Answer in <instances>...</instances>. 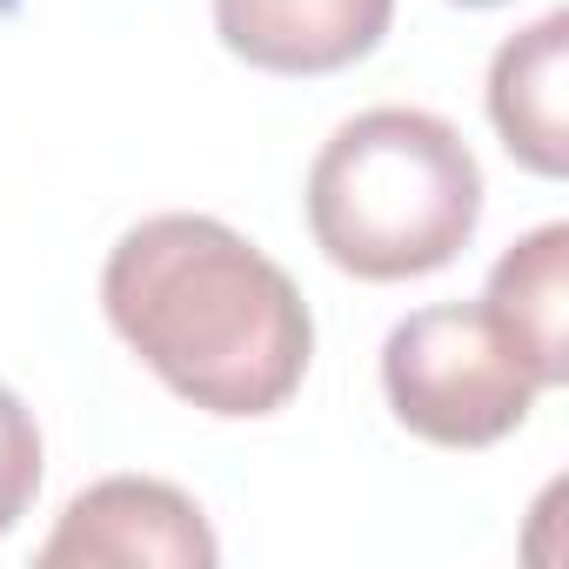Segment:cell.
Masks as SVG:
<instances>
[{"mask_svg": "<svg viewBox=\"0 0 569 569\" xmlns=\"http://www.w3.org/2000/svg\"><path fill=\"white\" fill-rule=\"evenodd\" d=\"M101 309L181 402L228 422L274 416L316 356L289 268L214 214L134 221L101 268Z\"/></svg>", "mask_w": 569, "mask_h": 569, "instance_id": "1", "label": "cell"}, {"mask_svg": "<svg viewBox=\"0 0 569 569\" xmlns=\"http://www.w3.org/2000/svg\"><path fill=\"white\" fill-rule=\"evenodd\" d=\"M476 221L482 168L429 108H369L309 168V234L356 281L436 274L469 248Z\"/></svg>", "mask_w": 569, "mask_h": 569, "instance_id": "2", "label": "cell"}, {"mask_svg": "<svg viewBox=\"0 0 569 569\" xmlns=\"http://www.w3.org/2000/svg\"><path fill=\"white\" fill-rule=\"evenodd\" d=\"M382 396L409 436L436 449H489L529 422L542 382L482 302H442L389 329Z\"/></svg>", "mask_w": 569, "mask_h": 569, "instance_id": "3", "label": "cell"}, {"mask_svg": "<svg viewBox=\"0 0 569 569\" xmlns=\"http://www.w3.org/2000/svg\"><path fill=\"white\" fill-rule=\"evenodd\" d=\"M221 556L208 516L194 509V496H181L161 476H108L94 489H81L54 536L41 542V569H208Z\"/></svg>", "mask_w": 569, "mask_h": 569, "instance_id": "4", "label": "cell"}, {"mask_svg": "<svg viewBox=\"0 0 569 569\" xmlns=\"http://www.w3.org/2000/svg\"><path fill=\"white\" fill-rule=\"evenodd\" d=\"M396 0H214V34L261 74H342L382 48Z\"/></svg>", "mask_w": 569, "mask_h": 569, "instance_id": "5", "label": "cell"}, {"mask_svg": "<svg viewBox=\"0 0 569 569\" xmlns=\"http://www.w3.org/2000/svg\"><path fill=\"white\" fill-rule=\"evenodd\" d=\"M489 121L529 174L569 168V14H542L489 61Z\"/></svg>", "mask_w": 569, "mask_h": 569, "instance_id": "6", "label": "cell"}, {"mask_svg": "<svg viewBox=\"0 0 569 569\" xmlns=\"http://www.w3.org/2000/svg\"><path fill=\"white\" fill-rule=\"evenodd\" d=\"M482 309L496 316V329L516 342V356L536 369L542 389L569 382V228L562 221H542L489 268Z\"/></svg>", "mask_w": 569, "mask_h": 569, "instance_id": "7", "label": "cell"}, {"mask_svg": "<svg viewBox=\"0 0 569 569\" xmlns=\"http://www.w3.org/2000/svg\"><path fill=\"white\" fill-rule=\"evenodd\" d=\"M41 496V429L34 409L0 382V536H8Z\"/></svg>", "mask_w": 569, "mask_h": 569, "instance_id": "8", "label": "cell"}, {"mask_svg": "<svg viewBox=\"0 0 569 569\" xmlns=\"http://www.w3.org/2000/svg\"><path fill=\"white\" fill-rule=\"evenodd\" d=\"M456 8H502V0H456Z\"/></svg>", "mask_w": 569, "mask_h": 569, "instance_id": "9", "label": "cell"}]
</instances>
